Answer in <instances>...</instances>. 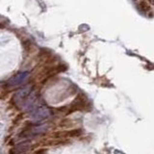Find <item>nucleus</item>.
I'll use <instances>...</instances> for the list:
<instances>
[{
	"label": "nucleus",
	"mask_w": 154,
	"mask_h": 154,
	"mask_svg": "<svg viewBox=\"0 0 154 154\" xmlns=\"http://www.w3.org/2000/svg\"><path fill=\"white\" fill-rule=\"evenodd\" d=\"M32 90H33L32 86H26V87H24V88L20 89L19 91H17L13 96L14 103H16L22 107L23 103L25 102V100L28 98V96L32 93Z\"/></svg>",
	"instance_id": "obj_1"
},
{
	"label": "nucleus",
	"mask_w": 154,
	"mask_h": 154,
	"mask_svg": "<svg viewBox=\"0 0 154 154\" xmlns=\"http://www.w3.org/2000/svg\"><path fill=\"white\" fill-rule=\"evenodd\" d=\"M51 116V111L47 107H38L37 110H35L31 115V119L33 122H42L48 119Z\"/></svg>",
	"instance_id": "obj_2"
},
{
	"label": "nucleus",
	"mask_w": 154,
	"mask_h": 154,
	"mask_svg": "<svg viewBox=\"0 0 154 154\" xmlns=\"http://www.w3.org/2000/svg\"><path fill=\"white\" fill-rule=\"evenodd\" d=\"M29 76V72L25 71V72H19L18 74H17L16 76L12 77L11 79L8 81L7 85L8 86H17V85H19L23 83L24 81L27 79V77Z\"/></svg>",
	"instance_id": "obj_3"
},
{
	"label": "nucleus",
	"mask_w": 154,
	"mask_h": 154,
	"mask_svg": "<svg viewBox=\"0 0 154 154\" xmlns=\"http://www.w3.org/2000/svg\"><path fill=\"white\" fill-rule=\"evenodd\" d=\"M87 105H88V99H87V97L84 94H79L73 101V103L71 104V108L74 109V111L81 110L86 108Z\"/></svg>",
	"instance_id": "obj_4"
},
{
	"label": "nucleus",
	"mask_w": 154,
	"mask_h": 154,
	"mask_svg": "<svg viewBox=\"0 0 154 154\" xmlns=\"http://www.w3.org/2000/svg\"><path fill=\"white\" fill-rule=\"evenodd\" d=\"M30 148V143H21L14 146V148L12 150L14 154H22L24 152H26Z\"/></svg>",
	"instance_id": "obj_5"
},
{
	"label": "nucleus",
	"mask_w": 154,
	"mask_h": 154,
	"mask_svg": "<svg viewBox=\"0 0 154 154\" xmlns=\"http://www.w3.org/2000/svg\"><path fill=\"white\" fill-rule=\"evenodd\" d=\"M138 7L141 11H143L144 13H147L150 11V6H149L148 3L146 1H144V0H141V1H140Z\"/></svg>",
	"instance_id": "obj_6"
},
{
	"label": "nucleus",
	"mask_w": 154,
	"mask_h": 154,
	"mask_svg": "<svg viewBox=\"0 0 154 154\" xmlns=\"http://www.w3.org/2000/svg\"><path fill=\"white\" fill-rule=\"evenodd\" d=\"M135 1H137V0H135Z\"/></svg>",
	"instance_id": "obj_7"
}]
</instances>
